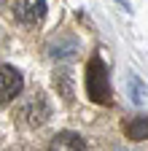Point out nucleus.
<instances>
[{"label": "nucleus", "instance_id": "obj_1", "mask_svg": "<svg viewBox=\"0 0 148 151\" xmlns=\"http://www.w3.org/2000/svg\"><path fill=\"white\" fill-rule=\"evenodd\" d=\"M86 92L92 103L110 105V84H108V70L100 57H92L86 65Z\"/></svg>", "mask_w": 148, "mask_h": 151}, {"label": "nucleus", "instance_id": "obj_2", "mask_svg": "<svg viewBox=\"0 0 148 151\" xmlns=\"http://www.w3.org/2000/svg\"><path fill=\"white\" fill-rule=\"evenodd\" d=\"M51 116V105L46 103L43 94H32V97H27L22 105H19V119L30 127H41L46 124Z\"/></svg>", "mask_w": 148, "mask_h": 151}, {"label": "nucleus", "instance_id": "obj_3", "mask_svg": "<svg viewBox=\"0 0 148 151\" xmlns=\"http://www.w3.org/2000/svg\"><path fill=\"white\" fill-rule=\"evenodd\" d=\"M24 81H22V73L11 68V65H3L0 68V105H8L19 97Z\"/></svg>", "mask_w": 148, "mask_h": 151}, {"label": "nucleus", "instance_id": "obj_4", "mask_svg": "<svg viewBox=\"0 0 148 151\" xmlns=\"http://www.w3.org/2000/svg\"><path fill=\"white\" fill-rule=\"evenodd\" d=\"M49 54L54 57V60H70V57H76L81 43H78V38L73 35V32H57L49 41Z\"/></svg>", "mask_w": 148, "mask_h": 151}, {"label": "nucleus", "instance_id": "obj_5", "mask_svg": "<svg viewBox=\"0 0 148 151\" xmlns=\"http://www.w3.org/2000/svg\"><path fill=\"white\" fill-rule=\"evenodd\" d=\"M14 14L22 24H41L46 16V0H16Z\"/></svg>", "mask_w": 148, "mask_h": 151}, {"label": "nucleus", "instance_id": "obj_6", "mask_svg": "<svg viewBox=\"0 0 148 151\" xmlns=\"http://www.w3.org/2000/svg\"><path fill=\"white\" fill-rule=\"evenodd\" d=\"M49 151H89V146L78 132H59L49 143Z\"/></svg>", "mask_w": 148, "mask_h": 151}, {"label": "nucleus", "instance_id": "obj_7", "mask_svg": "<svg viewBox=\"0 0 148 151\" xmlns=\"http://www.w3.org/2000/svg\"><path fill=\"white\" fill-rule=\"evenodd\" d=\"M127 138L129 140H148V116H135L127 122Z\"/></svg>", "mask_w": 148, "mask_h": 151}, {"label": "nucleus", "instance_id": "obj_8", "mask_svg": "<svg viewBox=\"0 0 148 151\" xmlns=\"http://www.w3.org/2000/svg\"><path fill=\"white\" fill-rule=\"evenodd\" d=\"M127 89H129V97H132V103H143V97H145V86L137 81V76H127Z\"/></svg>", "mask_w": 148, "mask_h": 151}, {"label": "nucleus", "instance_id": "obj_9", "mask_svg": "<svg viewBox=\"0 0 148 151\" xmlns=\"http://www.w3.org/2000/svg\"><path fill=\"white\" fill-rule=\"evenodd\" d=\"M124 151H129V148H124Z\"/></svg>", "mask_w": 148, "mask_h": 151}, {"label": "nucleus", "instance_id": "obj_10", "mask_svg": "<svg viewBox=\"0 0 148 151\" xmlns=\"http://www.w3.org/2000/svg\"><path fill=\"white\" fill-rule=\"evenodd\" d=\"M0 3H3V0H0Z\"/></svg>", "mask_w": 148, "mask_h": 151}]
</instances>
